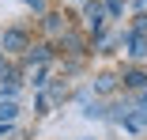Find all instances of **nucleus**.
Wrapping results in <instances>:
<instances>
[{"label": "nucleus", "instance_id": "8", "mask_svg": "<svg viewBox=\"0 0 147 140\" xmlns=\"http://www.w3.org/2000/svg\"><path fill=\"white\" fill-rule=\"evenodd\" d=\"M125 83H128V87H147V72H125Z\"/></svg>", "mask_w": 147, "mask_h": 140}, {"label": "nucleus", "instance_id": "3", "mask_svg": "<svg viewBox=\"0 0 147 140\" xmlns=\"http://www.w3.org/2000/svg\"><path fill=\"white\" fill-rule=\"evenodd\" d=\"M125 129H128V133L147 129V106H136V110H132V114H128V121H125Z\"/></svg>", "mask_w": 147, "mask_h": 140}, {"label": "nucleus", "instance_id": "1", "mask_svg": "<svg viewBox=\"0 0 147 140\" xmlns=\"http://www.w3.org/2000/svg\"><path fill=\"white\" fill-rule=\"evenodd\" d=\"M106 4H98V0H91V4H87L83 8V23H87V31H91V34H98L102 31V23H106Z\"/></svg>", "mask_w": 147, "mask_h": 140}, {"label": "nucleus", "instance_id": "2", "mask_svg": "<svg viewBox=\"0 0 147 140\" xmlns=\"http://www.w3.org/2000/svg\"><path fill=\"white\" fill-rule=\"evenodd\" d=\"M23 46H26V34H23V31H4V42H0L4 53H15V49H23Z\"/></svg>", "mask_w": 147, "mask_h": 140}, {"label": "nucleus", "instance_id": "7", "mask_svg": "<svg viewBox=\"0 0 147 140\" xmlns=\"http://www.w3.org/2000/svg\"><path fill=\"white\" fill-rule=\"evenodd\" d=\"M83 114H87V118H106V106H102V102H91V99H83Z\"/></svg>", "mask_w": 147, "mask_h": 140}, {"label": "nucleus", "instance_id": "6", "mask_svg": "<svg viewBox=\"0 0 147 140\" xmlns=\"http://www.w3.org/2000/svg\"><path fill=\"white\" fill-rule=\"evenodd\" d=\"M61 46H68V53H83V38L79 34H61Z\"/></svg>", "mask_w": 147, "mask_h": 140}, {"label": "nucleus", "instance_id": "12", "mask_svg": "<svg viewBox=\"0 0 147 140\" xmlns=\"http://www.w3.org/2000/svg\"><path fill=\"white\" fill-rule=\"evenodd\" d=\"M121 8H125V0H106V12L109 15H121Z\"/></svg>", "mask_w": 147, "mask_h": 140}, {"label": "nucleus", "instance_id": "13", "mask_svg": "<svg viewBox=\"0 0 147 140\" xmlns=\"http://www.w3.org/2000/svg\"><path fill=\"white\" fill-rule=\"evenodd\" d=\"M136 34H147V15H136V27H132Z\"/></svg>", "mask_w": 147, "mask_h": 140}, {"label": "nucleus", "instance_id": "16", "mask_svg": "<svg viewBox=\"0 0 147 140\" xmlns=\"http://www.w3.org/2000/svg\"><path fill=\"white\" fill-rule=\"evenodd\" d=\"M83 4H91V0H83Z\"/></svg>", "mask_w": 147, "mask_h": 140}, {"label": "nucleus", "instance_id": "15", "mask_svg": "<svg viewBox=\"0 0 147 140\" xmlns=\"http://www.w3.org/2000/svg\"><path fill=\"white\" fill-rule=\"evenodd\" d=\"M4 57H8V53H4V49H0V72H4Z\"/></svg>", "mask_w": 147, "mask_h": 140}, {"label": "nucleus", "instance_id": "5", "mask_svg": "<svg viewBox=\"0 0 147 140\" xmlns=\"http://www.w3.org/2000/svg\"><path fill=\"white\" fill-rule=\"evenodd\" d=\"M15 114H19V106H15V99H0V121H15Z\"/></svg>", "mask_w": 147, "mask_h": 140}, {"label": "nucleus", "instance_id": "10", "mask_svg": "<svg viewBox=\"0 0 147 140\" xmlns=\"http://www.w3.org/2000/svg\"><path fill=\"white\" fill-rule=\"evenodd\" d=\"M117 87V76H98V83H94V91H102V95H109Z\"/></svg>", "mask_w": 147, "mask_h": 140}, {"label": "nucleus", "instance_id": "4", "mask_svg": "<svg viewBox=\"0 0 147 140\" xmlns=\"http://www.w3.org/2000/svg\"><path fill=\"white\" fill-rule=\"evenodd\" d=\"M49 57H53V49L45 42H38V46H30V53H26V65H45Z\"/></svg>", "mask_w": 147, "mask_h": 140}, {"label": "nucleus", "instance_id": "14", "mask_svg": "<svg viewBox=\"0 0 147 140\" xmlns=\"http://www.w3.org/2000/svg\"><path fill=\"white\" fill-rule=\"evenodd\" d=\"M26 8H34V12H45V0H26Z\"/></svg>", "mask_w": 147, "mask_h": 140}, {"label": "nucleus", "instance_id": "9", "mask_svg": "<svg viewBox=\"0 0 147 140\" xmlns=\"http://www.w3.org/2000/svg\"><path fill=\"white\" fill-rule=\"evenodd\" d=\"M45 31H49V34H64V31H61V15H57V12H45Z\"/></svg>", "mask_w": 147, "mask_h": 140}, {"label": "nucleus", "instance_id": "11", "mask_svg": "<svg viewBox=\"0 0 147 140\" xmlns=\"http://www.w3.org/2000/svg\"><path fill=\"white\" fill-rule=\"evenodd\" d=\"M15 95H19V83H11V80L4 83L0 80V99H15Z\"/></svg>", "mask_w": 147, "mask_h": 140}]
</instances>
